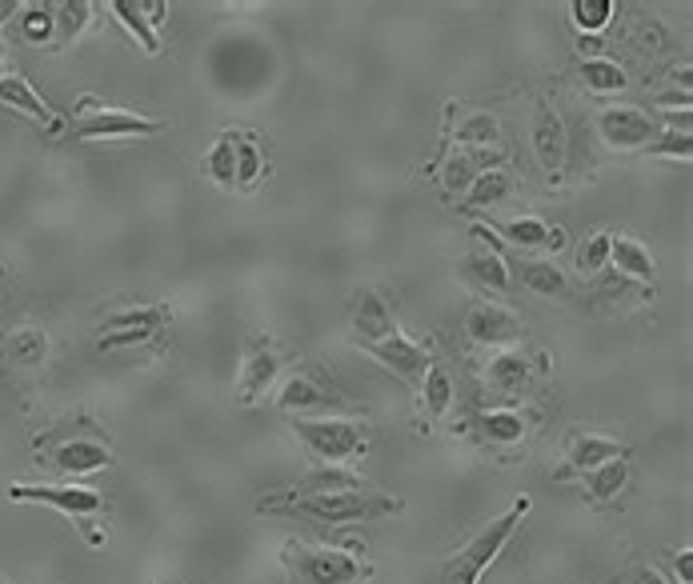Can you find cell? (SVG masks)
Listing matches in <instances>:
<instances>
[{"label":"cell","instance_id":"obj_22","mask_svg":"<svg viewBox=\"0 0 693 584\" xmlns=\"http://www.w3.org/2000/svg\"><path fill=\"white\" fill-rule=\"evenodd\" d=\"M486 169H501V152H454V161L445 164L441 181L449 193H466Z\"/></svg>","mask_w":693,"mask_h":584},{"label":"cell","instance_id":"obj_34","mask_svg":"<svg viewBox=\"0 0 693 584\" xmlns=\"http://www.w3.org/2000/svg\"><path fill=\"white\" fill-rule=\"evenodd\" d=\"M205 169H209V176L221 184V188L237 184V152H233V137H221V141L209 149Z\"/></svg>","mask_w":693,"mask_h":584},{"label":"cell","instance_id":"obj_26","mask_svg":"<svg viewBox=\"0 0 693 584\" xmlns=\"http://www.w3.org/2000/svg\"><path fill=\"white\" fill-rule=\"evenodd\" d=\"M113 17H117L125 29H129L132 36H137V44H141L145 53L157 56L161 53V41H157V29L149 24V17H145V4H137V0H113L109 4Z\"/></svg>","mask_w":693,"mask_h":584},{"label":"cell","instance_id":"obj_23","mask_svg":"<svg viewBox=\"0 0 693 584\" xmlns=\"http://www.w3.org/2000/svg\"><path fill=\"white\" fill-rule=\"evenodd\" d=\"M609 260H614V269H618L621 277H629V281H653V272H658L653 269L650 249L633 237L614 240V245H609Z\"/></svg>","mask_w":693,"mask_h":584},{"label":"cell","instance_id":"obj_3","mask_svg":"<svg viewBox=\"0 0 693 584\" xmlns=\"http://www.w3.org/2000/svg\"><path fill=\"white\" fill-rule=\"evenodd\" d=\"M292 433L321 465H349L369 448V424L353 417H297Z\"/></svg>","mask_w":693,"mask_h":584},{"label":"cell","instance_id":"obj_12","mask_svg":"<svg viewBox=\"0 0 693 584\" xmlns=\"http://www.w3.org/2000/svg\"><path fill=\"white\" fill-rule=\"evenodd\" d=\"M530 141L545 173H557L565 164V125H562V112L553 109L550 100H537V109H533Z\"/></svg>","mask_w":693,"mask_h":584},{"label":"cell","instance_id":"obj_25","mask_svg":"<svg viewBox=\"0 0 693 584\" xmlns=\"http://www.w3.org/2000/svg\"><path fill=\"white\" fill-rule=\"evenodd\" d=\"M577 480H585V488H589V497L594 500H614L626 488V480H629V465L626 461H606V465H597V468H589V473H582Z\"/></svg>","mask_w":693,"mask_h":584},{"label":"cell","instance_id":"obj_40","mask_svg":"<svg viewBox=\"0 0 693 584\" xmlns=\"http://www.w3.org/2000/svg\"><path fill=\"white\" fill-rule=\"evenodd\" d=\"M678 576H682V584H693V552L690 549L678 552Z\"/></svg>","mask_w":693,"mask_h":584},{"label":"cell","instance_id":"obj_17","mask_svg":"<svg viewBox=\"0 0 693 584\" xmlns=\"http://www.w3.org/2000/svg\"><path fill=\"white\" fill-rule=\"evenodd\" d=\"M0 105H9V109L24 112V117H33L44 132H61V129H65V125H61V117H56V112L49 109L41 97H36L24 76H4V80H0Z\"/></svg>","mask_w":693,"mask_h":584},{"label":"cell","instance_id":"obj_20","mask_svg":"<svg viewBox=\"0 0 693 584\" xmlns=\"http://www.w3.org/2000/svg\"><path fill=\"white\" fill-rule=\"evenodd\" d=\"M498 232L505 237V245L513 249H542V252H557L565 245L562 228H550L537 217H513L505 225H498Z\"/></svg>","mask_w":693,"mask_h":584},{"label":"cell","instance_id":"obj_21","mask_svg":"<svg viewBox=\"0 0 693 584\" xmlns=\"http://www.w3.org/2000/svg\"><path fill=\"white\" fill-rule=\"evenodd\" d=\"M461 277L477 289H489V292H505L510 289V264L498 257V252H486L477 249L461 260Z\"/></svg>","mask_w":693,"mask_h":584},{"label":"cell","instance_id":"obj_42","mask_svg":"<svg viewBox=\"0 0 693 584\" xmlns=\"http://www.w3.org/2000/svg\"><path fill=\"white\" fill-rule=\"evenodd\" d=\"M12 9H17V4H0V24L9 21V17H12Z\"/></svg>","mask_w":693,"mask_h":584},{"label":"cell","instance_id":"obj_15","mask_svg":"<svg viewBox=\"0 0 693 584\" xmlns=\"http://www.w3.org/2000/svg\"><path fill=\"white\" fill-rule=\"evenodd\" d=\"M353 328L361 345H373V340H385V336L397 333V321H393L390 304L377 289H358L353 292Z\"/></svg>","mask_w":693,"mask_h":584},{"label":"cell","instance_id":"obj_10","mask_svg":"<svg viewBox=\"0 0 693 584\" xmlns=\"http://www.w3.org/2000/svg\"><path fill=\"white\" fill-rule=\"evenodd\" d=\"M466 333L477 348H513L521 340V316L501 304H473L466 316Z\"/></svg>","mask_w":693,"mask_h":584},{"label":"cell","instance_id":"obj_27","mask_svg":"<svg viewBox=\"0 0 693 584\" xmlns=\"http://www.w3.org/2000/svg\"><path fill=\"white\" fill-rule=\"evenodd\" d=\"M510 193H513V173H505V169H486V173L477 176V181L466 188V205L493 208L498 201H505Z\"/></svg>","mask_w":693,"mask_h":584},{"label":"cell","instance_id":"obj_29","mask_svg":"<svg viewBox=\"0 0 693 584\" xmlns=\"http://www.w3.org/2000/svg\"><path fill=\"white\" fill-rule=\"evenodd\" d=\"M582 85L589 88V93H621V88L629 85V76L618 61L589 56V61H582Z\"/></svg>","mask_w":693,"mask_h":584},{"label":"cell","instance_id":"obj_30","mask_svg":"<svg viewBox=\"0 0 693 584\" xmlns=\"http://www.w3.org/2000/svg\"><path fill=\"white\" fill-rule=\"evenodd\" d=\"M349 488H365L358 473H349L345 465H321L305 476V485L297 493H349Z\"/></svg>","mask_w":693,"mask_h":584},{"label":"cell","instance_id":"obj_13","mask_svg":"<svg viewBox=\"0 0 693 584\" xmlns=\"http://www.w3.org/2000/svg\"><path fill=\"white\" fill-rule=\"evenodd\" d=\"M621 444L609 441V436H594V433H574L569 436V448H565V468L553 473V480H574V476L589 473V468L606 465V461H618Z\"/></svg>","mask_w":693,"mask_h":584},{"label":"cell","instance_id":"obj_41","mask_svg":"<svg viewBox=\"0 0 693 584\" xmlns=\"http://www.w3.org/2000/svg\"><path fill=\"white\" fill-rule=\"evenodd\" d=\"M633 584H665V581H661L658 569H638V573H633Z\"/></svg>","mask_w":693,"mask_h":584},{"label":"cell","instance_id":"obj_6","mask_svg":"<svg viewBox=\"0 0 693 584\" xmlns=\"http://www.w3.org/2000/svg\"><path fill=\"white\" fill-rule=\"evenodd\" d=\"M4 497L17 500V505H49V509L68 512V517L76 520L97 517V512L105 509L100 493L88 485H9Z\"/></svg>","mask_w":693,"mask_h":584},{"label":"cell","instance_id":"obj_39","mask_svg":"<svg viewBox=\"0 0 693 584\" xmlns=\"http://www.w3.org/2000/svg\"><path fill=\"white\" fill-rule=\"evenodd\" d=\"M233 152H237V184L249 188L260 176V149L253 141H233Z\"/></svg>","mask_w":693,"mask_h":584},{"label":"cell","instance_id":"obj_19","mask_svg":"<svg viewBox=\"0 0 693 584\" xmlns=\"http://www.w3.org/2000/svg\"><path fill=\"white\" fill-rule=\"evenodd\" d=\"M53 465L61 468V473H68V476H81V473H97V468H109L113 456H109V448H105L100 441L76 436V441L56 444Z\"/></svg>","mask_w":693,"mask_h":584},{"label":"cell","instance_id":"obj_9","mask_svg":"<svg viewBox=\"0 0 693 584\" xmlns=\"http://www.w3.org/2000/svg\"><path fill=\"white\" fill-rule=\"evenodd\" d=\"M358 348H365L369 357L381 360L393 377H402L405 385H413V389H422L425 372H429V365H434L429 353H425L417 340H409L405 333H393V336H385V340H373V345H361L358 340Z\"/></svg>","mask_w":693,"mask_h":584},{"label":"cell","instance_id":"obj_37","mask_svg":"<svg viewBox=\"0 0 693 584\" xmlns=\"http://www.w3.org/2000/svg\"><path fill=\"white\" fill-rule=\"evenodd\" d=\"M609 245H614V237H609V232H594V237H589L582 249H577V269H582L585 277H594V272L606 269V264H609Z\"/></svg>","mask_w":693,"mask_h":584},{"label":"cell","instance_id":"obj_1","mask_svg":"<svg viewBox=\"0 0 693 584\" xmlns=\"http://www.w3.org/2000/svg\"><path fill=\"white\" fill-rule=\"evenodd\" d=\"M402 509V500L381 488H349V493H289L285 500H265V512L313 524H345V520H377Z\"/></svg>","mask_w":693,"mask_h":584},{"label":"cell","instance_id":"obj_8","mask_svg":"<svg viewBox=\"0 0 693 584\" xmlns=\"http://www.w3.org/2000/svg\"><path fill=\"white\" fill-rule=\"evenodd\" d=\"M169 321H173L169 304H149V309L117 313L105 321V336L97 340V348L100 353H113V348H125V345H145V340H152Z\"/></svg>","mask_w":693,"mask_h":584},{"label":"cell","instance_id":"obj_35","mask_svg":"<svg viewBox=\"0 0 693 584\" xmlns=\"http://www.w3.org/2000/svg\"><path fill=\"white\" fill-rule=\"evenodd\" d=\"M454 137L461 144H498L501 125L493 117H489V112H473V117H466L461 125H457Z\"/></svg>","mask_w":693,"mask_h":584},{"label":"cell","instance_id":"obj_31","mask_svg":"<svg viewBox=\"0 0 693 584\" xmlns=\"http://www.w3.org/2000/svg\"><path fill=\"white\" fill-rule=\"evenodd\" d=\"M4 348H9V357L17 365H41L44 353H49V336L41 328H17V333H9Z\"/></svg>","mask_w":693,"mask_h":584},{"label":"cell","instance_id":"obj_2","mask_svg":"<svg viewBox=\"0 0 693 584\" xmlns=\"http://www.w3.org/2000/svg\"><path fill=\"white\" fill-rule=\"evenodd\" d=\"M530 509H533V500L530 497H518L510 505V512H501L498 520H489L486 529L477 532L466 549L454 552V556L445 561L441 584H477V581H481V573H486L489 564L498 561V552L510 544V537L518 532V524L525 520V512H530Z\"/></svg>","mask_w":693,"mask_h":584},{"label":"cell","instance_id":"obj_5","mask_svg":"<svg viewBox=\"0 0 693 584\" xmlns=\"http://www.w3.org/2000/svg\"><path fill=\"white\" fill-rule=\"evenodd\" d=\"M164 125L152 117H137L125 109H93V100H81V117L68 129L73 141H117V137H152Z\"/></svg>","mask_w":693,"mask_h":584},{"label":"cell","instance_id":"obj_18","mask_svg":"<svg viewBox=\"0 0 693 584\" xmlns=\"http://www.w3.org/2000/svg\"><path fill=\"white\" fill-rule=\"evenodd\" d=\"M277 409L285 412H341L345 404L337 401L333 392H326L321 385H313L309 377H289L277 392Z\"/></svg>","mask_w":693,"mask_h":584},{"label":"cell","instance_id":"obj_43","mask_svg":"<svg viewBox=\"0 0 693 584\" xmlns=\"http://www.w3.org/2000/svg\"><path fill=\"white\" fill-rule=\"evenodd\" d=\"M0 65H4V41H0Z\"/></svg>","mask_w":693,"mask_h":584},{"label":"cell","instance_id":"obj_14","mask_svg":"<svg viewBox=\"0 0 693 584\" xmlns=\"http://www.w3.org/2000/svg\"><path fill=\"white\" fill-rule=\"evenodd\" d=\"M545 368H550L545 357H530V353H521V348H501L498 357L489 360L486 380L498 392H521L533 380V372H545Z\"/></svg>","mask_w":693,"mask_h":584},{"label":"cell","instance_id":"obj_38","mask_svg":"<svg viewBox=\"0 0 693 584\" xmlns=\"http://www.w3.org/2000/svg\"><path fill=\"white\" fill-rule=\"evenodd\" d=\"M646 156H670V161H690L693 156V141L685 137V132H658L650 144H646Z\"/></svg>","mask_w":693,"mask_h":584},{"label":"cell","instance_id":"obj_24","mask_svg":"<svg viewBox=\"0 0 693 584\" xmlns=\"http://www.w3.org/2000/svg\"><path fill=\"white\" fill-rule=\"evenodd\" d=\"M521 284L530 292H537V296H557V301H565L569 296V281H565V272L553 264V260H521Z\"/></svg>","mask_w":693,"mask_h":584},{"label":"cell","instance_id":"obj_36","mask_svg":"<svg viewBox=\"0 0 693 584\" xmlns=\"http://www.w3.org/2000/svg\"><path fill=\"white\" fill-rule=\"evenodd\" d=\"M614 21V0H574V24L582 33H601Z\"/></svg>","mask_w":693,"mask_h":584},{"label":"cell","instance_id":"obj_7","mask_svg":"<svg viewBox=\"0 0 693 584\" xmlns=\"http://www.w3.org/2000/svg\"><path fill=\"white\" fill-rule=\"evenodd\" d=\"M597 132L609 149L629 152V149H646L661 132L658 117L646 109H633V105H614V109H601L597 117Z\"/></svg>","mask_w":693,"mask_h":584},{"label":"cell","instance_id":"obj_11","mask_svg":"<svg viewBox=\"0 0 693 584\" xmlns=\"http://www.w3.org/2000/svg\"><path fill=\"white\" fill-rule=\"evenodd\" d=\"M277 372H281V357H277V348H273L269 340H253L249 353H245V360H241V377H237L241 404L260 401V397L273 389Z\"/></svg>","mask_w":693,"mask_h":584},{"label":"cell","instance_id":"obj_32","mask_svg":"<svg viewBox=\"0 0 693 584\" xmlns=\"http://www.w3.org/2000/svg\"><path fill=\"white\" fill-rule=\"evenodd\" d=\"M88 21H93V4H85V0H73V4H53L56 41H76Z\"/></svg>","mask_w":693,"mask_h":584},{"label":"cell","instance_id":"obj_28","mask_svg":"<svg viewBox=\"0 0 693 584\" xmlns=\"http://www.w3.org/2000/svg\"><path fill=\"white\" fill-rule=\"evenodd\" d=\"M422 401H425V412L434 417V421H441L445 412L454 409V380H449V372H445L441 365H429V372H425L422 380Z\"/></svg>","mask_w":693,"mask_h":584},{"label":"cell","instance_id":"obj_16","mask_svg":"<svg viewBox=\"0 0 693 584\" xmlns=\"http://www.w3.org/2000/svg\"><path fill=\"white\" fill-rule=\"evenodd\" d=\"M473 433L481 444H493V448H510L530 436V417L518 409H486L473 421Z\"/></svg>","mask_w":693,"mask_h":584},{"label":"cell","instance_id":"obj_4","mask_svg":"<svg viewBox=\"0 0 693 584\" xmlns=\"http://www.w3.org/2000/svg\"><path fill=\"white\" fill-rule=\"evenodd\" d=\"M289 569L301 584H358L369 576L361 556L345 549H317V544H289Z\"/></svg>","mask_w":693,"mask_h":584},{"label":"cell","instance_id":"obj_33","mask_svg":"<svg viewBox=\"0 0 693 584\" xmlns=\"http://www.w3.org/2000/svg\"><path fill=\"white\" fill-rule=\"evenodd\" d=\"M21 36L29 44H49L56 36L53 24V4H29L21 9Z\"/></svg>","mask_w":693,"mask_h":584},{"label":"cell","instance_id":"obj_44","mask_svg":"<svg viewBox=\"0 0 693 584\" xmlns=\"http://www.w3.org/2000/svg\"><path fill=\"white\" fill-rule=\"evenodd\" d=\"M0 584H12V581H4V576H0Z\"/></svg>","mask_w":693,"mask_h":584}]
</instances>
